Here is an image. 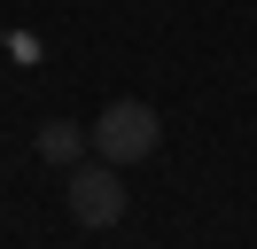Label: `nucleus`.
Wrapping results in <instances>:
<instances>
[{"mask_svg": "<svg viewBox=\"0 0 257 249\" xmlns=\"http://www.w3.org/2000/svg\"><path fill=\"white\" fill-rule=\"evenodd\" d=\"M156 140H164V125H156V109L148 101H109L94 117V156L101 164H141V156H156Z\"/></svg>", "mask_w": 257, "mask_h": 249, "instance_id": "f257e3e1", "label": "nucleus"}, {"mask_svg": "<svg viewBox=\"0 0 257 249\" xmlns=\"http://www.w3.org/2000/svg\"><path fill=\"white\" fill-rule=\"evenodd\" d=\"M63 195H70V218H78L86 233H101V226L125 218V179H117V164H70Z\"/></svg>", "mask_w": 257, "mask_h": 249, "instance_id": "f03ea898", "label": "nucleus"}, {"mask_svg": "<svg viewBox=\"0 0 257 249\" xmlns=\"http://www.w3.org/2000/svg\"><path fill=\"white\" fill-rule=\"evenodd\" d=\"M32 148L39 156H47V164H86V148H94V133H86V125H70V117H47V125H39V133H32Z\"/></svg>", "mask_w": 257, "mask_h": 249, "instance_id": "7ed1b4c3", "label": "nucleus"}]
</instances>
